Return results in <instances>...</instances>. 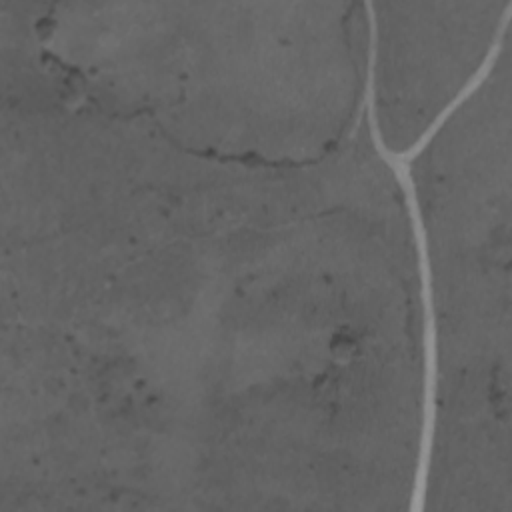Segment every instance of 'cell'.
<instances>
[{
	"mask_svg": "<svg viewBox=\"0 0 512 512\" xmlns=\"http://www.w3.org/2000/svg\"><path fill=\"white\" fill-rule=\"evenodd\" d=\"M510 2H378L374 104L392 150L410 148L492 48Z\"/></svg>",
	"mask_w": 512,
	"mask_h": 512,
	"instance_id": "3957f363",
	"label": "cell"
},
{
	"mask_svg": "<svg viewBox=\"0 0 512 512\" xmlns=\"http://www.w3.org/2000/svg\"><path fill=\"white\" fill-rule=\"evenodd\" d=\"M510 48L412 166L436 318L428 504L510 508Z\"/></svg>",
	"mask_w": 512,
	"mask_h": 512,
	"instance_id": "7a4b0ae2",
	"label": "cell"
},
{
	"mask_svg": "<svg viewBox=\"0 0 512 512\" xmlns=\"http://www.w3.org/2000/svg\"><path fill=\"white\" fill-rule=\"evenodd\" d=\"M30 30L70 96L192 152L308 162L364 124V4L42 0Z\"/></svg>",
	"mask_w": 512,
	"mask_h": 512,
	"instance_id": "6da1fadb",
	"label": "cell"
}]
</instances>
